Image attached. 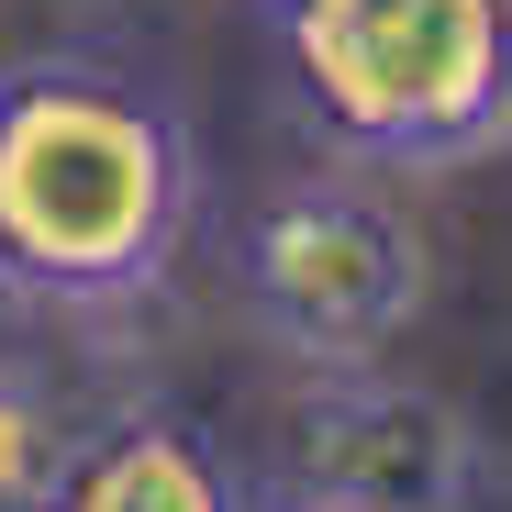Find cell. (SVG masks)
Instances as JSON below:
<instances>
[{"mask_svg": "<svg viewBox=\"0 0 512 512\" xmlns=\"http://www.w3.org/2000/svg\"><path fill=\"white\" fill-rule=\"evenodd\" d=\"M201 223V145L156 78L112 56L0 67V301L112 323L167 290Z\"/></svg>", "mask_w": 512, "mask_h": 512, "instance_id": "obj_1", "label": "cell"}, {"mask_svg": "<svg viewBox=\"0 0 512 512\" xmlns=\"http://www.w3.org/2000/svg\"><path fill=\"white\" fill-rule=\"evenodd\" d=\"M256 512H368V501H334V490H312V479H290V490H268Z\"/></svg>", "mask_w": 512, "mask_h": 512, "instance_id": "obj_7", "label": "cell"}, {"mask_svg": "<svg viewBox=\"0 0 512 512\" xmlns=\"http://www.w3.org/2000/svg\"><path fill=\"white\" fill-rule=\"evenodd\" d=\"M78 457V423L45 368L0 357V512H56V479Z\"/></svg>", "mask_w": 512, "mask_h": 512, "instance_id": "obj_6", "label": "cell"}, {"mask_svg": "<svg viewBox=\"0 0 512 512\" xmlns=\"http://www.w3.org/2000/svg\"><path fill=\"white\" fill-rule=\"evenodd\" d=\"M56 512H256V490L234 479V457L190 412L134 401V412L78 435V457L56 479Z\"/></svg>", "mask_w": 512, "mask_h": 512, "instance_id": "obj_5", "label": "cell"}, {"mask_svg": "<svg viewBox=\"0 0 512 512\" xmlns=\"http://www.w3.org/2000/svg\"><path fill=\"white\" fill-rule=\"evenodd\" d=\"M290 101L357 167L512 145V0H268Z\"/></svg>", "mask_w": 512, "mask_h": 512, "instance_id": "obj_2", "label": "cell"}, {"mask_svg": "<svg viewBox=\"0 0 512 512\" xmlns=\"http://www.w3.org/2000/svg\"><path fill=\"white\" fill-rule=\"evenodd\" d=\"M234 279L268 346H290L301 368H379V346L423 312V234L357 179H301L256 201V223L234 234Z\"/></svg>", "mask_w": 512, "mask_h": 512, "instance_id": "obj_3", "label": "cell"}, {"mask_svg": "<svg viewBox=\"0 0 512 512\" xmlns=\"http://www.w3.org/2000/svg\"><path fill=\"white\" fill-rule=\"evenodd\" d=\"M290 479L368 501V512H457L479 490V435L457 401L379 379V368H312L301 423H290Z\"/></svg>", "mask_w": 512, "mask_h": 512, "instance_id": "obj_4", "label": "cell"}]
</instances>
